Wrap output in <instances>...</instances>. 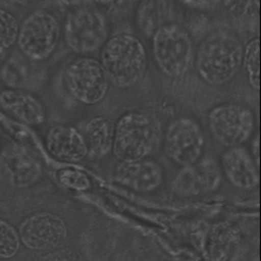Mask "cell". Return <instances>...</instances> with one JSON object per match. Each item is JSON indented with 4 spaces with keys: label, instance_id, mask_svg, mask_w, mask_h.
Returning a JSON list of instances; mask_svg holds the SVG:
<instances>
[{
    "label": "cell",
    "instance_id": "cell-1",
    "mask_svg": "<svg viewBox=\"0 0 261 261\" xmlns=\"http://www.w3.org/2000/svg\"><path fill=\"white\" fill-rule=\"evenodd\" d=\"M244 46L232 31L221 29L208 34L198 45L195 68L202 82L218 87L230 83L242 67Z\"/></svg>",
    "mask_w": 261,
    "mask_h": 261
},
{
    "label": "cell",
    "instance_id": "cell-2",
    "mask_svg": "<svg viewBox=\"0 0 261 261\" xmlns=\"http://www.w3.org/2000/svg\"><path fill=\"white\" fill-rule=\"evenodd\" d=\"M163 134L162 123L153 114L127 111L115 122L112 153L119 162L150 158L161 148Z\"/></svg>",
    "mask_w": 261,
    "mask_h": 261
},
{
    "label": "cell",
    "instance_id": "cell-3",
    "mask_svg": "<svg viewBox=\"0 0 261 261\" xmlns=\"http://www.w3.org/2000/svg\"><path fill=\"white\" fill-rule=\"evenodd\" d=\"M100 62L111 85L128 89L143 80L147 70V53L139 38L121 33L105 42Z\"/></svg>",
    "mask_w": 261,
    "mask_h": 261
},
{
    "label": "cell",
    "instance_id": "cell-4",
    "mask_svg": "<svg viewBox=\"0 0 261 261\" xmlns=\"http://www.w3.org/2000/svg\"><path fill=\"white\" fill-rule=\"evenodd\" d=\"M150 39L160 71L170 79L184 76L194 59L193 42L188 31L174 21L159 29Z\"/></svg>",
    "mask_w": 261,
    "mask_h": 261
},
{
    "label": "cell",
    "instance_id": "cell-5",
    "mask_svg": "<svg viewBox=\"0 0 261 261\" xmlns=\"http://www.w3.org/2000/svg\"><path fill=\"white\" fill-rule=\"evenodd\" d=\"M64 37L67 46L77 54H90L103 47L109 38L108 20L95 5L72 9L65 20Z\"/></svg>",
    "mask_w": 261,
    "mask_h": 261
},
{
    "label": "cell",
    "instance_id": "cell-6",
    "mask_svg": "<svg viewBox=\"0 0 261 261\" xmlns=\"http://www.w3.org/2000/svg\"><path fill=\"white\" fill-rule=\"evenodd\" d=\"M60 34L57 17L48 10L38 9L19 23L16 45L31 60L44 61L56 51Z\"/></svg>",
    "mask_w": 261,
    "mask_h": 261
},
{
    "label": "cell",
    "instance_id": "cell-7",
    "mask_svg": "<svg viewBox=\"0 0 261 261\" xmlns=\"http://www.w3.org/2000/svg\"><path fill=\"white\" fill-rule=\"evenodd\" d=\"M63 83L68 94L86 106L102 102L110 88L101 62L90 56H82L69 62L63 72Z\"/></svg>",
    "mask_w": 261,
    "mask_h": 261
},
{
    "label": "cell",
    "instance_id": "cell-8",
    "mask_svg": "<svg viewBox=\"0 0 261 261\" xmlns=\"http://www.w3.org/2000/svg\"><path fill=\"white\" fill-rule=\"evenodd\" d=\"M208 129L216 141L226 147L242 145L255 130V114L242 103H223L207 114Z\"/></svg>",
    "mask_w": 261,
    "mask_h": 261
},
{
    "label": "cell",
    "instance_id": "cell-9",
    "mask_svg": "<svg viewBox=\"0 0 261 261\" xmlns=\"http://www.w3.org/2000/svg\"><path fill=\"white\" fill-rule=\"evenodd\" d=\"M162 144L170 161L180 167H186L203 156L205 137L196 119L180 116L167 126Z\"/></svg>",
    "mask_w": 261,
    "mask_h": 261
},
{
    "label": "cell",
    "instance_id": "cell-10",
    "mask_svg": "<svg viewBox=\"0 0 261 261\" xmlns=\"http://www.w3.org/2000/svg\"><path fill=\"white\" fill-rule=\"evenodd\" d=\"M20 243L37 252H48L64 246L68 238L66 222L58 215L39 211L24 217L18 228Z\"/></svg>",
    "mask_w": 261,
    "mask_h": 261
},
{
    "label": "cell",
    "instance_id": "cell-11",
    "mask_svg": "<svg viewBox=\"0 0 261 261\" xmlns=\"http://www.w3.org/2000/svg\"><path fill=\"white\" fill-rule=\"evenodd\" d=\"M44 176L40 158L28 146L9 143L0 148V182L16 189L38 184Z\"/></svg>",
    "mask_w": 261,
    "mask_h": 261
},
{
    "label": "cell",
    "instance_id": "cell-12",
    "mask_svg": "<svg viewBox=\"0 0 261 261\" xmlns=\"http://www.w3.org/2000/svg\"><path fill=\"white\" fill-rule=\"evenodd\" d=\"M222 180L220 163L214 156L205 155L190 166L182 167L172 182V190L180 196H197L216 191Z\"/></svg>",
    "mask_w": 261,
    "mask_h": 261
},
{
    "label": "cell",
    "instance_id": "cell-13",
    "mask_svg": "<svg viewBox=\"0 0 261 261\" xmlns=\"http://www.w3.org/2000/svg\"><path fill=\"white\" fill-rule=\"evenodd\" d=\"M113 177L124 188L138 193H151L163 184L164 169L150 158L124 161L116 166Z\"/></svg>",
    "mask_w": 261,
    "mask_h": 261
},
{
    "label": "cell",
    "instance_id": "cell-14",
    "mask_svg": "<svg viewBox=\"0 0 261 261\" xmlns=\"http://www.w3.org/2000/svg\"><path fill=\"white\" fill-rule=\"evenodd\" d=\"M220 166L222 173L234 187L253 190L259 186V169L244 146L228 147L221 156Z\"/></svg>",
    "mask_w": 261,
    "mask_h": 261
},
{
    "label": "cell",
    "instance_id": "cell-15",
    "mask_svg": "<svg viewBox=\"0 0 261 261\" xmlns=\"http://www.w3.org/2000/svg\"><path fill=\"white\" fill-rule=\"evenodd\" d=\"M45 146L51 156L65 163H80L89 155L83 133L68 124L52 126L46 134Z\"/></svg>",
    "mask_w": 261,
    "mask_h": 261
},
{
    "label": "cell",
    "instance_id": "cell-16",
    "mask_svg": "<svg viewBox=\"0 0 261 261\" xmlns=\"http://www.w3.org/2000/svg\"><path fill=\"white\" fill-rule=\"evenodd\" d=\"M0 107L12 118L30 126L42 125L47 118L42 101L34 94L20 89L2 90Z\"/></svg>",
    "mask_w": 261,
    "mask_h": 261
},
{
    "label": "cell",
    "instance_id": "cell-17",
    "mask_svg": "<svg viewBox=\"0 0 261 261\" xmlns=\"http://www.w3.org/2000/svg\"><path fill=\"white\" fill-rule=\"evenodd\" d=\"M175 8L172 0H142L135 10V24L139 32L151 38L162 27L174 22Z\"/></svg>",
    "mask_w": 261,
    "mask_h": 261
},
{
    "label": "cell",
    "instance_id": "cell-18",
    "mask_svg": "<svg viewBox=\"0 0 261 261\" xmlns=\"http://www.w3.org/2000/svg\"><path fill=\"white\" fill-rule=\"evenodd\" d=\"M115 123L107 116L99 115L91 118L84 129V137L89 149V155L104 158L112 152Z\"/></svg>",
    "mask_w": 261,
    "mask_h": 261
},
{
    "label": "cell",
    "instance_id": "cell-19",
    "mask_svg": "<svg viewBox=\"0 0 261 261\" xmlns=\"http://www.w3.org/2000/svg\"><path fill=\"white\" fill-rule=\"evenodd\" d=\"M241 233L233 225L227 222H220L213 225L207 250L213 261L229 260L233 252L240 244Z\"/></svg>",
    "mask_w": 261,
    "mask_h": 261
},
{
    "label": "cell",
    "instance_id": "cell-20",
    "mask_svg": "<svg viewBox=\"0 0 261 261\" xmlns=\"http://www.w3.org/2000/svg\"><path fill=\"white\" fill-rule=\"evenodd\" d=\"M242 66L249 86L255 92L260 91V39H251L244 47Z\"/></svg>",
    "mask_w": 261,
    "mask_h": 261
},
{
    "label": "cell",
    "instance_id": "cell-21",
    "mask_svg": "<svg viewBox=\"0 0 261 261\" xmlns=\"http://www.w3.org/2000/svg\"><path fill=\"white\" fill-rule=\"evenodd\" d=\"M18 27L16 17L8 10L0 8V67L16 44Z\"/></svg>",
    "mask_w": 261,
    "mask_h": 261
},
{
    "label": "cell",
    "instance_id": "cell-22",
    "mask_svg": "<svg viewBox=\"0 0 261 261\" xmlns=\"http://www.w3.org/2000/svg\"><path fill=\"white\" fill-rule=\"evenodd\" d=\"M20 245L17 229L6 220L0 218V259L14 257Z\"/></svg>",
    "mask_w": 261,
    "mask_h": 261
},
{
    "label": "cell",
    "instance_id": "cell-23",
    "mask_svg": "<svg viewBox=\"0 0 261 261\" xmlns=\"http://www.w3.org/2000/svg\"><path fill=\"white\" fill-rule=\"evenodd\" d=\"M57 180L64 187L75 191H88L92 188L91 178L74 168H64L57 172Z\"/></svg>",
    "mask_w": 261,
    "mask_h": 261
},
{
    "label": "cell",
    "instance_id": "cell-24",
    "mask_svg": "<svg viewBox=\"0 0 261 261\" xmlns=\"http://www.w3.org/2000/svg\"><path fill=\"white\" fill-rule=\"evenodd\" d=\"M37 261H86L83 254L75 248L61 246L57 249L45 252Z\"/></svg>",
    "mask_w": 261,
    "mask_h": 261
},
{
    "label": "cell",
    "instance_id": "cell-25",
    "mask_svg": "<svg viewBox=\"0 0 261 261\" xmlns=\"http://www.w3.org/2000/svg\"><path fill=\"white\" fill-rule=\"evenodd\" d=\"M250 154H251L256 167L259 169V167H260V137H259V133H256L252 139Z\"/></svg>",
    "mask_w": 261,
    "mask_h": 261
},
{
    "label": "cell",
    "instance_id": "cell-26",
    "mask_svg": "<svg viewBox=\"0 0 261 261\" xmlns=\"http://www.w3.org/2000/svg\"><path fill=\"white\" fill-rule=\"evenodd\" d=\"M96 1L99 2V3H102V4H107V3H110V2H112L114 0H96Z\"/></svg>",
    "mask_w": 261,
    "mask_h": 261
}]
</instances>
